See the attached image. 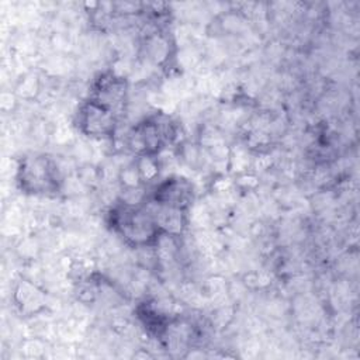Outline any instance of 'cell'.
<instances>
[{
  "label": "cell",
  "instance_id": "1",
  "mask_svg": "<svg viewBox=\"0 0 360 360\" xmlns=\"http://www.w3.org/2000/svg\"><path fill=\"white\" fill-rule=\"evenodd\" d=\"M118 217V226L125 238L134 243H146L153 235V226L158 225L152 214L138 210H127Z\"/></svg>",
  "mask_w": 360,
  "mask_h": 360
},
{
  "label": "cell",
  "instance_id": "3",
  "mask_svg": "<svg viewBox=\"0 0 360 360\" xmlns=\"http://www.w3.org/2000/svg\"><path fill=\"white\" fill-rule=\"evenodd\" d=\"M82 125L87 134L107 135L114 129V111L93 100L82 112Z\"/></svg>",
  "mask_w": 360,
  "mask_h": 360
},
{
  "label": "cell",
  "instance_id": "2",
  "mask_svg": "<svg viewBox=\"0 0 360 360\" xmlns=\"http://www.w3.org/2000/svg\"><path fill=\"white\" fill-rule=\"evenodd\" d=\"M53 169L55 167L46 159L37 158L34 160H27L21 167L24 186L34 193L49 190L55 181Z\"/></svg>",
  "mask_w": 360,
  "mask_h": 360
}]
</instances>
